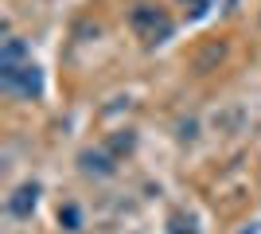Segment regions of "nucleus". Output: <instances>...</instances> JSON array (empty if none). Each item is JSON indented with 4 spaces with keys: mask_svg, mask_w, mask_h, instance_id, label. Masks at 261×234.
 Here are the masks:
<instances>
[{
    "mask_svg": "<svg viewBox=\"0 0 261 234\" xmlns=\"http://www.w3.org/2000/svg\"><path fill=\"white\" fill-rule=\"evenodd\" d=\"M0 86L8 94H16V98H39L43 94V70L35 67L32 59L8 63V67H0Z\"/></svg>",
    "mask_w": 261,
    "mask_h": 234,
    "instance_id": "f257e3e1",
    "label": "nucleus"
},
{
    "mask_svg": "<svg viewBox=\"0 0 261 234\" xmlns=\"http://www.w3.org/2000/svg\"><path fill=\"white\" fill-rule=\"evenodd\" d=\"M129 20H133V32L141 35L148 47H152V43H164V39L172 35V20H168V12H164V8H152V4H137Z\"/></svg>",
    "mask_w": 261,
    "mask_h": 234,
    "instance_id": "f03ea898",
    "label": "nucleus"
},
{
    "mask_svg": "<svg viewBox=\"0 0 261 234\" xmlns=\"http://www.w3.org/2000/svg\"><path fill=\"white\" fill-rule=\"evenodd\" d=\"M39 195H43V188H39L35 179H28V184H20V188L8 195V211L16 215V219H32L35 207H39Z\"/></svg>",
    "mask_w": 261,
    "mask_h": 234,
    "instance_id": "7ed1b4c3",
    "label": "nucleus"
},
{
    "mask_svg": "<svg viewBox=\"0 0 261 234\" xmlns=\"http://www.w3.org/2000/svg\"><path fill=\"white\" fill-rule=\"evenodd\" d=\"M23 59H32L28 43H23V39H16V35H8V39H4V47H0V67H8V63H23Z\"/></svg>",
    "mask_w": 261,
    "mask_h": 234,
    "instance_id": "20e7f679",
    "label": "nucleus"
},
{
    "mask_svg": "<svg viewBox=\"0 0 261 234\" xmlns=\"http://www.w3.org/2000/svg\"><path fill=\"white\" fill-rule=\"evenodd\" d=\"M82 168L86 172H98V176H109L113 172V160L106 152H82Z\"/></svg>",
    "mask_w": 261,
    "mask_h": 234,
    "instance_id": "39448f33",
    "label": "nucleus"
},
{
    "mask_svg": "<svg viewBox=\"0 0 261 234\" xmlns=\"http://www.w3.org/2000/svg\"><path fill=\"white\" fill-rule=\"evenodd\" d=\"M59 223H63L66 230H82V219H78V207H63V211H59Z\"/></svg>",
    "mask_w": 261,
    "mask_h": 234,
    "instance_id": "423d86ee",
    "label": "nucleus"
},
{
    "mask_svg": "<svg viewBox=\"0 0 261 234\" xmlns=\"http://www.w3.org/2000/svg\"><path fill=\"white\" fill-rule=\"evenodd\" d=\"M187 8H191V16H203L207 12V0H184Z\"/></svg>",
    "mask_w": 261,
    "mask_h": 234,
    "instance_id": "0eeeda50",
    "label": "nucleus"
},
{
    "mask_svg": "<svg viewBox=\"0 0 261 234\" xmlns=\"http://www.w3.org/2000/svg\"><path fill=\"white\" fill-rule=\"evenodd\" d=\"M246 234H253V230H246Z\"/></svg>",
    "mask_w": 261,
    "mask_h": 234,
    "instance_id": "6e6552de",
    "label": "nucleus"
}]
</instances>
